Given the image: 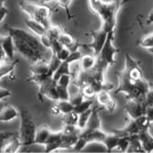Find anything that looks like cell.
Returning a JSON list of instances; mask_svg holds the SVG:
<instances>
[{
	"instance_id": "6da1fadb",
	"label": "cell",
	"mask_w": 153,
	"mask_h": 153,
	"mask_svg": "<svg viewBox=\"0 0 153 153\" xmlns=\"http://www.w3.org/2000/svg\"><path fill=\"white\" fill-rule=\"evenodd\" d=\"M125 2V0H112L110 2L104 0H88L90 9L101 19V28L107 33L115 30L119 10Z\"/></svg>"
},
{
	"instance_id": "7a4b0ae2",
	"label": "cell",
	"mask_w": 153,
	"mask_h": 153,
	"mask_svg": "<svg viewBox=\"0 0 153 153\" xmlns=\"http://www.w3.org/2000/svg\"><path fill=\"white\" fill-rule=\"evenodd\" d=\"M20 127L18 131V138L23 146H29L34 144V138L36 134L37 127L31 117L25 110L20 111Z\"/></svg>"
},
{
	"instance_id": "3957f363",
	"label": "cell",
	"mask_w": 153,
	"mask_h": 153,
	"mask_svg": "<svg viewBox=\"0 0 153 153\" xmlns=\"http://www.w3.org/2000/svg\"><path fill=\"white\" fill-rule=\"evenodd\" d=\"M21 9L27 14L31 19L42 23L47 29L52 25L50 21L51 9L47 6H41L29 1H21L19 4Z\"/></svg>"
},
{
	"instance_id": "277c9868",
	"label": "cell",
	"mask_w": 153,
	"mask_h": 153,
	"mask_svg": "<svg viewBox=\"0 0 153 153\" xmlns=\"http://www.w3.org/2000/svg\"><path fill=\"white\" fill-rule=\"evenodd\" d=\"M7 30L8 32V33L10 35H12L13 37L16 38H19L23 41H25V42H27L32 48H33L35 51H37L38 52H40L44 59H45V56L48 54H52L51 49H48L46 47H44L40 40L39 36H35L34 34L21 29V28H14V27H7Z\"/></svg>"
},
{
	"instance_id": "5b68a950",
	"label": "cell",
	"mask_w": 153,
	"mask_h": 153,
	"mask_svg": "<svg viewBox=\"0 0 153 153\" xmlns=\"http://www.w3.org/2000/svg\"><path fill=\"white\" fill-rule=\"evenodd\" d=\"M106 132L103 131V129H88L85 128L81 131L79 140L76 143L72 148L76 151H80L86 148L88 143L92 142H100L102 143L104 139L106 136Z\"/></svg>"
},
{
	"instance_id": "8992f818",
	"label": "cell",
	"mask_w": 153,
	"mask_h": 153,
	"mask_svg": "<svg viewBox=\"0 0 153 153\" xmlns=\"http://www.w3.org/2000/svg\"><path fill=\"white\" fill-rule=\"evenodd\" d=\"M114 38V31L108 33L105 43L99 53L98 57L105 60L109 66H113L115 63V54L120 52V50L115 48L113 44V41Z\"/></svg>"
},
{
	"instance_id": "52a82bcc",
	"label": "cell",
	"mask_w": 153,
	"mask_h": 153,
	"mask_svg": "<svg viewBox=\"0 0 153 153\" xmlns=\"http://www.w3.org/2000/svg\"><path fill=\"white\" fill-rule=\"evenodd\" d=\"M14 38V42H15V46H16V50L21 54L23 55L25 59L33 61V62H36L40 59H44L43 56L38 52L37 51H35L33 48H32L27 42H25V41L19 39V38Z\"/></svg>"
},
{
	"instance_id": "ba28073f",
	"label": "cell",
	"mask_w": 153,
	"mask_h": 153,
	"mask_svg": "<svg viewBox=\"0 0 153 153\" xmlns=\"http://www.w3.org/2000/svg\"><path fill=\"white\" fill-rule=\"evenodd\" d=\"M124 111L131 119H137L146 114L147 106L145 105V97L140 99H128L125 104Z\"/></svg>"
},
{
	"instance_id": "9c48e42d",
	"label": "cell",
	"mask_w": 153,
	"mask_h": 153,
	"mask_svg": "<svg viewBox=\"0 0 153 153\" xmlns=\"http://www.w3.org/2000/svg\"><path fill=\"white\" fill-rule=\"evenodd\" d=\"M107 34H108V33L105 32L102 28H100L98 31H94V32L90 33V36L93 38V42L90 44H88V47L90 48L94 51V54L96 56H98L99 53L101 52V51L105 43Z\"/></svg>"
},
{
	"instance_id": "30bf717a",
	"label": "cell",
	"mask_w": 153,
	"mask_h": 153,
	"mask_svg": "<svg viewBox=\"0 0 153 153\" xmlns=\"http://www.w3.org/2000/svg\"><path fill=\"white\" fill-rule=\"evenodd\" d=\"M57 82L52 79H49L45 82H43L42 85H40V89H39V96L45 97L53 101H58L59 100V95H58V90H57Z\"/></svg>"
},
{
	"instance_id": "8fae6325",
	"label": "cell",
	"mask_w": 153,
	"mask_h": 153,
	"mask_svg": "<svg viewBox=\"0 0 153 153\" xmlns=\"http://www.w3.org/2000/svg\"><path fill=\"white\" fill-rule=\"evenodd\" d=\"M0 46L7 54V59L13 61L15 58V51H16L13 36L9 33L7 36H2L1 39H0Z\"/></svg>"
},
{
	"instance_id": "7c38bea8",
	"label": "cell",
	"mask_w": 153,
	"mask_h": 153,
	"mask_svg": "<svg viewBox=\"0 0 153 153\" xmlns=\"http://www.w3.org/2000/svg\"><path fill=\"white\" fill-rule=\"evenodd\" d=\"M62 136V131L52 132L48 142L45 144V152H52L56 149H61Z\"/></svg>"
},
{
	"instance_id": "4fadbf2b",
	"label": "cell",
	"mask_w": 153,
	"mask_h": 153,
	"mask_svg": "<svg viewBox=\"0 0 153 153\" xmlns=\"http://www.w3.org/2000/svg\"><path fill=\"white\" fill-rule=\"evenodd\" d=\"M140 131V127L139 126L137 121L135 119H131L123 129L114 130V132H115L119 136H132L139 134Z\"/></svg>"
},
{
	"instance_id": "5bb4252c",
	"label": "cell",
	"mask_w": 153,
	"mask_h": 153,
	"mask_svg": "<svg viewBox=\"0 0 153 153\" xmlns=\"http://www.w3.org/2000/svg\"><path fill=\"white\" fill-rule=\"evenodd\" d=\"M52 131L49 129L48 126L42 125L37 128L36 130V134L34 138V144H40V145H44L48 142Z\"/></svg>"
},
{
	"instance_id": "9a60e30c",
	"label": "cell",
	"mask_w": 153,
	"mask_h": 153,
	"mask_svg": "<svg viewBox=\"0 0 153 153\" xmlns=\"http://www.w3.org/2000/svg\"><path fill=\"white\" fill-rule=\"evenodd\" d=\"M140 140L142 144L143 149L145 152H152L153 151V136L150 134L149 129L142 130L139 133Z\"/></svg>"
},
{
	"instance_id": "2e32d148",
	"label": "cell",
	"mask_w": 153,
	"mask_h": 153,
	"mask_svg": "<svg viewBox=\"0 0 153 153\" xmlns=\"http://www.w3.org/2000/svg\"><path fill=\"white\" fill-rule=\"evenodd\" d=\"M18 117H20V111L18 112V110L12 105H7L0 113V121L1 122H11Z\"/></svg>"
},
{
	"instance_id": "e0dca14e",
	"label": "cell",
	"mask_w": 153,
	"mask_h": 153,
	"mask_svg": "<svg viewBox=\"0 0 153 153\" xmlns=\"http://www.w3.org/2000/svg\"><path fill=\"white\" fill-rule=\"evenodd\" d=\"M30 71L32 75H42L50 73L49 62L45 59H40L30 67ZM51 74V73H50ZM52 75V74H51Z\"/></svg>"
},
{
	"instance_id": "ac0fdd59",
	"label": "cell",
	"mask_w": 153,
	"mask_h": 153,
	"mask_svg": "<svg viewBox=\"0 0 153 153\" xmlns=\"http://www.w3.org/2000/svg\"><path fill=\"white\" fill-rule=\"evenodd\" d=\"M25 25H27V27H29V29L37 36H42L43 34L46 33L47 28L40 22L33 20V19H27L25 20Z\"/></svg>"
},
{
	"instance_id": "d6986e66",
	"label": "cell",
	"mask_w": 153,
	"mask_h": 153,
	"mask_svg": "<svg viewBox=\"0 0 153 153\" xmlns=\"http://www.w3.org/2000/svg\"><path fill=\"white\" fill-rule=\"evenodd\" d=\"M58 40L61 42V44H62L64 47L68 48L70 51H73L78 50L79 47V43L73 39V37H72L71 35H69V34H68V33H62L61 35L59 36V38Z\"/></svg>"
},
{
	"instance_id": "ffe728a7",
	"label": "cell",
	"mask_w": 153,
	"mask_h": 153,
	"mask_svg": "<svg viewBox=\"0 0 153 153\" xmlns=\"http://www.w3.org/2000/svg\"><path fill=\"white\" fill-rule=\"evenodd\" d=\"M119 139H120V136L117 135L115 132L107 133L102 143L105 146L107 151L108 152H111L113 149H117L118 142H119Z\"/></svg>"
},
{
	"instance_id": "44dd1931",
	"label": "cell",
	"mask_w": 153,
	"mask_h": 153,
	"mask_svg": "<svg viewBox=\"0 0 153 153\" xmlns=\"http://www.w3.org/2000/svg\"><path fill=\"white\" fill-rule=\"evenodd\" d=\"M22 146L23 145H22L18 136L17 137L13 136V137H10V139H9L8 142L6 144V146L4 148H2V152L15 153V152H17Z\"/></svg>"
},
{
	"instance_id": "7402d4cb",
	"label": "cell",
	"mask_w": 153,
	"mask_h": 153,
	"mask_svg": "<svg viewBox=\"0 0 153 153\" xmlns=\"http://www.w3.org/2000/svg\"><path fill=\"white\" fill-rule=\"evenodd\" d=\"M97 61V56H92V55H85L81 58L79 60L80 64V69L83 71L90 70L95 67Z\"/></svg>"
},
{
	"instance_id": "603a6c76",
	"label": "cell",
	"mask_w": 153,
	"mask_h": 153,
	"mask_svg": "<svg viewBox=\"0 0 153 153\" xmlns=\"http://www.w3.org/2000/svg\"><path fill=\"white\" fill-rule=\"evenodd\" d=\"M100 111V108L94 107L93 113L88 120V123L87 124L86 128L88 129H102V124H101V120L98 114V112Z\"/></svg>"
},
{
	"instance_id": "cb8c5ba5",
	"label": "cell",
	"mask_w": 153,
	"mask_h": 153,
	"mask_svg": "<svg viewBox=\"0 0 153 153\" xmlns=\"http://www.w3.org/2000/svg\"><path fill=\"white\" fill-rule=\"evenodd\" d=\"M127 152H145L142 144L140 140L139 134L130 136V145Z\"/></svg>"
},
{
	"instance_id": "d4e9b609",
	"label": "cell",
	"mask_w": 153,
	"mask_h": 153,
	"mask_svg": "<svg viewBox=\"0 0 153 153\" xmlns=\"http://www.w3.org/2000/svg\"><path fill=\"white\" fill-rule=\"evenodd\" d=\"M97 103L102 105L104 108L113 100L112 98V96L110 94V91L109 90H106V89H102L100 90L99 92L97 93Z\"/></svg>"
},
{
	"instance_id": "484cf974",
	"label": "cell",
	"mask_w": 153,
	"mask_h": 153,
	"mask_svg": "<svg viewBox=\"0 0 153 153\" xmlns=\"http://www.w3.org/2000/svg\"><path fill=\"white\" fill-rule=\"evenodd\" d=\"M79 136L76 134H72V135H68V134H65L63 133L62 136V143H61V149H66L68 148H73L74 145L79 140Z\"/></svg>"
},
{
	"instance_id": "4316f807",
	"label": "cell",
	"mask_w": 153,
	"mask_h": 153,
	"mask_svg": "<svg viewBox=\"0 0 153 153\" xmlns=\"http://www.w3.org/2000/svg\"><path fill=\"white\" fill-rule=\"evenodd\" d=\"M18 61H12V60H7V61H4L1 62V66H0V76L3 78V76L9 75L10 73H12L16 66V63Z\"/></svg>"
},
{
	"instance_id": "83f0119b",
	"label": "cell",
	"mask_w": 153,
	"mask_h": 153,
	"mask_svg": "<svg viewBox=\"0 0 153 153\" xmlns=\"http://www.w3.org/2000/svg\"><path fill=\"white\" fill-rule=\"evenodd\" d=\"M69 63L67 61H62L61 64L59 65V67L58 68V69L54 72L52 79L57 82L59 80V79L64 74H71L70 73V69H69Z\"/></svg>"
},
{
	"instance_id": "f1b7e54d",
	"label": "cell",
	"mask_w": 153,
	"mask_h": 153,
	"mask_svg": "<svg viewBox=\"0 0 153 153\" xmlns=\"http://www.w3.org/2000/svg\"><path fill=\"white\" fill-rule=\"evenodd\" d=\"M93 110L94 108H89L88 110L79 114V122H78V126L79 129L81 130H84L86 127H87V124L88 123V120L93 113Z\"/></svg>"
},
{
	"instance_id": "f546056e",
	"label": "cell",
	"mask_w": 153,
	"mask_h": 153,
	"mask_svg": "<svg viewBox=\"0 0 153 153\" xmlns=\"http://www.w3.org/2000/svg\"><path fill=\"white\" fill-rule=\"evenodd\" d=\"M56 102H57L56 104L59 107L62 114L73 112L75 109V105L71 103L70 100H58Z\"/></svg>"
},
{
	"instance_id": "4dcf8cb0",
	"label": "cell",
	"mask_w": 153,
	"mask_h": 153,
	"mask_svg": "<svg viewBox=\"0 0 153 153\" xmlns=\"http://www.w3.org/2000/svg\"><path fill=\"white\" fill-rule=\"evenodd\" d=\"M79 117V114L78 113H76L75 111H73V112H70L68 114H63L62 120H63V123L65 124L78 125Z\"/></svg>"
},
{
	"instance_id": "1f68e13d",
	"label": "cell",
	"mask_w": 153,
	"mask_h": 153,
	"mask_svg": "<svg viewBox=\"0 0 153 153\" xmlns=\"http://www.w3.org/2000/svg\"><path fill=\"white\" fill-rule=\"evenodd\" d=\"M93 103H94L93 98H86V99H84L79 105H76V106H75L74 111L79 114H81V113H83V112L88 110L89 108H91V106L93 105Z\"/></svg>"
},
{
	"instance_id": "d6a6232c",
	"label": "cell",
	"mask_w": 153,
	"mask_h": 153,
	"mask_svg": "<svg viewBox=\"0 0 153 153\" xmlns=\"http://www.w3.org/2000/svg\"><path fill=\"white\" fill-rule=\"evenodd\" d=\"M51 78H52V75L50 74V73L42 74V75H32L30 76V79H28V81L35 83V84L40 86V85H42L43 82H45L46 80H48Z\"/></svg>"
},
{
	"instance_id": "836d02e7",
	"label": "cell",
	"mask_w": 153,
	"mask_h": 153,
	"mask_svg": "<svg viewBox=\"0 0 153 153\" xmlns=\"http://www.w3.org/2000/svg\"><path fill=\"white\" fill-rule=\"evenodd\" d=\"M48 62H49V70H50V73L52 74V76H53L54 72L58 69V68L59 67V65L61 64L62 61L57 57L56 54L52 53L51 56V58H50V60Z\"/></svg>"
},
{
	"instance_id": "e575fe53",
	"label": "cell",
	"mask_w": 153,
	"mask_h": 153,
	"mask_svg": "<svg viewBox=\"0 0 153 153\" xmlns=\"http://www.w3.org/2000/svg\"><path fill=\"white\" fill-rule=\"evenodd\" d=\"M80 89H81L80 92L84 95L86 98H93L95 96H97V93L96 88L90 84H87L83 86Z\"/></svg>"
},
{
	"instance_id": "d590c367",
	"label": "cell",
	"mask_w": 153,
	"mask_h": 153,
	"mask_svg": "<svg viewBox=\"0 0 153 153\" xmlns=\"http://www.w3.org/2000/svg\"><path fill=\"white\" fill-rule=\"evenodd\" d=\"M46 33H47L52 40H55V39H59V36H60L61 33H62V30L59 28V26L51 25L47 29Z\"/></svg>"
},
{
	"instance_id": "8d00e7d4",
	"label": "cell",
	"mask_w": 153,
	"mask_h": 153,
	"mask_svg": "<svg viewBox=\"0 0 153 153\" xmlns=\"http://www.w3.org/2000/svg\"><path fill=\"white\" fill-rule=\"evenodd\" d=\"M130 145V136H120L117 149L122 152H127V149Z\"/></svg>"
},
{
	"instance_id": "74e56055",
	"label": "cell",
	"mask_w": 153,
	"mask_h": 153,
	"mask_svg": "<svg viewBox=\"0 0 153 153\" xmlns=\"http://www.w3.org/2000/svg\"><path fill=\"white\" fill-rule=\"evenodd\" d=\"M139 45L142 48H145V49L152 48L153 47V33H150V34L143 37L140 41Z\"/></svg>"
},
{
	"instance_id": "f35d334b",
	"label": "cell",
	"mask_w": 153,
	"mask_h": 153,
	"mask_svg": "<svg viewBox=\"0 0 153 153\" xmlns=\"http://www.w3.org/2000/svg\"><path fill=\"white\" fill-rule=\"evenodd\" d=\"M82 57H83L82 52L78 49L76 51H70V54H69V56H68V59L66 61L68 62L69 64H71V63L76 62V61H79Z\"/></svg>"
},
{
	"instance_id": "ab89813d",
	"label": "cell",
	"mask_w": 153,
	"mask_h": 153,
	"mask_svg": "<svg viewBox=\"0 0 153 153\" xmlns=\"http://www.w3.org/2000/svg\"><path fill=\"white\" fill-rule=\"evenodd\" d=\"M57 90H58V95H59V100H69L68 88L58 85Z\"/></svg>"
},
{
	"instance_id": "60d3db41",
	"label": "cell",
	"mask_w": 153,
	"mask_h": 153,
	"mask_svg": "<svg viewBox=\"0 0 153 153\" xmlns=\"http://www.w3.org/2000/svg\"><path fill=\"white\" fill-rule=\"evenodd\" d=\"M70 81H71V74H64L59 79V80L57 81V84L62 87L68 88Z\"/></svg>"
},
{
	"instance_id": "b9f144b4",
	"label": "cell",
	"mask_w": 153,
	"mask_h": 153,
	"mask_svg": "<svg viewBox=\"0 0 153 153\" xmlns=\"http://www.w3.org/2000/svg\"><path fill=\"white\" fill-rule=\"evenodd\" d=\"M69 54H70V51H69L68 48H66V47H63L58 53H56L57 57H58L61 61H66V60L68 59Z\"/></svg>"
},
{
	"instance_id": "7bdbcfd3",
	"label": "cell",
	"mask_w": 153,
	"mask_h": 153,
	"mask_svg": "<svg viewBox=\"0 0 153 153\" xmlns=\"http://www.w3.org/2000/svg\"><path fill=\"white\" fill-rule=\"evenodd\" d=\"M64 46L61 44V42L58 40V39H55L52 41V43H51V51L52 53L56 54L58 53Z\"/></svg>"
},
{
	"instance_id": "ee69618b",
	"label": "cell",
	"mask_w": 153,
	"mask_h": 153,
	"mask_svg": "<svg viewBox=\"0 0 153 153\" xmlns=\"http://www.w3.org/2000/svg\"><path fill=\"white\" fill-rule=\"evenodd\" d=\"M40 40H41V42H42V45L44 47H46L48 49H51V43H52L53 40L47 33L40 36Z\"/></svg>"
},
{
	"instance_id": "f6af8a7d",
	"label": "cell",
	"mask_w": 153,
	"mask_h": 153,
	"mask_svg": "<svg viewBox=\"0 0 153 153\" xmlns=\"http://www.w3.org/2000/svg\"><path fill=\"white\" fill-rule=\"evenodd\" d=\"M145 105L147 107L153 106V88H152L145 95Z\"/></svg>"
},
{
	"instance_id": "bcb514c9",
	"label": "cell",
	"mask_w": 153,
	"mask_h": 153,
	"mask_svg": "<svg viewBox=\"0 0 153 153\" xmlns=\"http://www.w3.org/2000/svg\"><path fill=\"white\" fill-rule=\"evenodd\" d=\"M86 97H84V95L81 93V92H79L78 95H76V97H72L71 99H69L70 101H71V103L76 106V105H79L84 99H85Z\"/></svg>"
},
{
	"instance_id": "7dc6e473",
	"label": "cell",
	"mask_w": 153,
	"mask_h": 153,
	"mask_svg": "<svg viewBox=\"0 0 153 153\" xmlns=\"http://www.w3.org/2000/svg\"><path fill=\"white\" fill-rule=\"evenodd\" d=\"M50 113H51V114L53 115V116H58V115H59V114H61V111H60L59 107V106L57 105V104H56V105H51V107H50Z\"/></svg>"
},
{
	"instance_id": "c3c4849f",
	"label": "cell",
	"mask_w": 153,
	"mask_h": 153,
	"mask_svg": "<svg viewBox=\"0 0 153 153\" xmlns=\"http://www.w3.org/2000/svg\"><path fill=\"white\" fill-rule=\"evenodd\" d=\"M10 96H11V92L8 89L1 88V89H0V99L3 100L4 98L9 97Z\"/></svg>"
},
{
	"instance_id": "681fc988",
	"label": "cell",
	"mask_w": 153,
	"mask_h": 153,
	"mask_svg": "<svg viewBox=\"0 0 153 153\" xmlns=\"http://www.w3.org/2000/svg\"><path fill=\"white\" fill-rule=\"evenodd\" d=\"M7 8L5 7H1V17H0V21H3V19L5 18V16H6V15H7Z\"/></svg>"
},
{
	"instance_id": "f907efd6",
	"label": "cell",
	"mask_w": 153,
	"mask_h": 153,
	"mask_svg": "<svg viewBox=\"0 0 153 153\" xmlns=\"http://www.w3.org/2000/svg\"><path fill=\"white\" fill-rule=\"evenodd\" d=\"M147 23L148 24H153V8L151 9V11L149 12V14L148 16Z\"/></svg>"
}]
</instances>
